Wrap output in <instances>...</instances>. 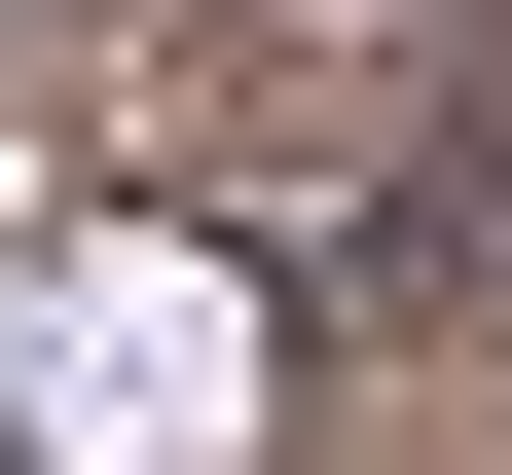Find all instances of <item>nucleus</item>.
<instances>
[{
	"instance_id": "nucleus-1",
	"label": "nucleus",
	"mask_w": 512,
	"mask_h": 475,
	"mask_svg": "<svg viewBox=\"0 0 512 475\" xmlns=\"http://www.w3.org/2000/svg\"><path fill=\"white\" fill-rule=\"evenodd\" d=\"M220 439H256L220 256H37L0 293V475H220Z\"/></svg>"
}]
</instances>
